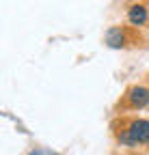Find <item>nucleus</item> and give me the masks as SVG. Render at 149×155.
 I'll return each mask as SVG.
<instances>
[{
	"label": "nucleus",
	"instance_id": "3",
	"mask_svg": "<svg viewBox=\"0 0 149 155\" xmlns=\"http://www.w3.org/2000/svg\"><path fill=\"white\" fill-rule=\"evenodd\" d=\"M149 106V86L145 84H132L127 86L125 93L121 95V99L117 104V112H125V110H145Z\"/></svg>",
	"mask_w": 149,
	"mask_h": 155
},
{
	"label": "nucleus",
	"instance_id": "4",
	"mask_svg": "<svg viewBox=\"0 0 149 155\" xmlns=\"http://www.w3.org/2000/svg\"><path fill=\"white\" fill-rule=\"evenodd\" d=\"M125 19L132 28H145L149 24V7L145 2H134L125 11Z\"/></svg>",
	"mask_w": 149,
	"mask_h": 155
},
{
	"label": "nucleus",
	"instance_id": "1",
	"mask_svg": "<svg viewBox=\"0 0 149 155\" xmlns=\"http://www.w3.org/2000/svg\"><path fill=\"white\" fill-rule=\"evenodd\" d=\"M113 131L119 144L123 147H138L149 144V121L138 116H121V121L113 123Z\"/></svg>",
	"mask_w": 149,
	"mask_h": 155
},
{
	"label": "nucleus",
	"instance_id": "5",
	"mask_svg": "<svg viewBox=\"0 0 149 155\" xmlns=\"http://www.w3.org/2000/svg\"><path fill=\"white\" fill-rule=\"evenodd\" d=\"M28 155H56V153H50V151H43V149H32Z\"/></svg>",
	"mask_w": 149,
	"mask_h": 155
},
{
	"label": "nucleus",
	"instance_id": "6",
	"mask_svg": "<svg viewBox=\"0 0 149 155\" xmlns=\"http://www.w3.org/2000/svg\"><path fill=\"white\" fill-rule=\"evenodd\" d=\"M125 2H130V5H134V2H143V0H125Z\"/></svg>",
	"mask_w": 149,
	"mask_h": 155
},
{
	"label": "nucleus",
	"instance_id": "2",
	"mask_svg": "<svg viewBox=\"0 0 149 155\" xmlns=\"http://www.w3.org/2000/svg\"><path fill=\"white\" fill-rule=\"evenodd\" d=\"M104 43L113 50H127V48H134L141 43V32H138V28L117 24V26H110L106 30Z\"/></svg>",
	"mask_w": 149,
	"mask_h": 155
}]
</instances>
